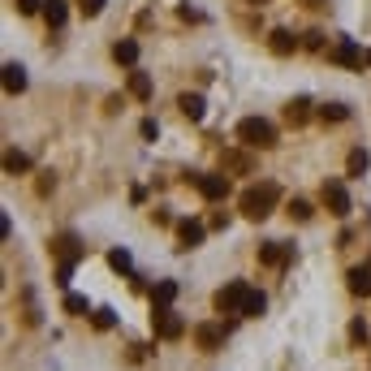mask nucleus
<instances>
[{"instance_id": "nucleus-1", "label": "nucleus", "mask_w": 371, "mask_h": 371, "mask_svg": "<svg viewBox=\"0 0 371 371\" xmlns=\"http://www.w3.org/2000/svg\"><path fill=\"white\" fill-rule=\"evenodd\" d=\"M277 203H281V186L277 182H259V186L242 190L237 212L246 216V220H264V216H272V207H277Z\"/></svg>"}, {"instance_id": "nucleus-2", "label": "nucleus", "mask_w": 371, "mask_h": 371, "mask_svg": "<svg viewBox=\"0 0 371 371\" xmlns=\"http://www.w3.org/2000/svg\"><path fill=\"white\" fill-rule=\"evenodd\" d=\"M237 138H242V147H251V151H268V147H277V125L264 121V117H242Z\"/></svg>"}, {"instance_id": "nucleus-3", "label": "nucleus", "mask_w": 371, "mask_h": 371, "mask_svg": "<svg viewBox=\"0 0 371 371\" xmlns=\"http://www.w3.org/2000/svg\"><path fill=\"white\" fill-rule=\"evenodd\" d=\"M246 298H251V285L246 281H229L224 289H216V311L220 315H242V306H246Z\"/></svg>"}, {"instance_id": "nucleus-4", "label": "nucleus", "mask_w": 371, "mask_h": 371, "mask_svg": "<svg viewBox=\"0 0 371 371\" xmlns=\"http://www.w3.org/2000/svg\"><path fill=\"white\" fill-rule=\"evenodd\" d=\"M319 199H324V207H328L332 216H341V220L350 216V190H346L341 177H328L324 190H319Z\"/></svg>"}, {"instance_id": "nucleus-5", "label": "nucleus", "mask_w": 371, "mask_h": 371, "mask_svg": "<svg viewBox=\"0 0 371 371\" xmlns=\"http://www.w3.org/2000/svg\"><path fill=\"white\" fill-rule=\"evenodd\" d=\"M328 61H332V65H346V70H363V65H367V52H363L354 39H337L332 52H328Z\"/></svg>"}, {"instance_id": "nucleus-6", "label": "nucleus", "mask_w": 371, "mask_h": 371, "mask_svg": "<svg viewBox=\"0 0 371 371\" xmlns=\"http://www.w3.org/2000/svg\"><path fill=\"white\" fill-rule=\"evenodd\" d=\"M151 332L160 337V341H177V337L186 332V319L177 315V311H156L151 315Z\"/></svg>"}, {"instance_id": "nucleus-7", "label": "nucleus", "mask_w": 371, "mask_h": 371, "mask_svg": "<svg viewBox=\"0 0 371 371\" xmlns=\"http://www.w3.org/2000/svg\"><path fill=\"white\" fill-rule=\"evenodd\" d=\"M190 182L199 186V195L207 203H216V199L229 195V177H220V173H190Z\"/></svg>"}, {"instance_id": "nucleus-8", "label": "nucleus", "mask_w": 371, "mask_h": 371, "mask_svg": "<svg viewBox=\"0 0 371 371\" xmlns=\"http://www.w3.org/2000/svg\"><path fill=\"white\" fill-rule=\"evenodd\" d=\"M47 246H52V255H56L61 264H78V259L87 255V251H83V242H78L74 233H56L52 242H47Z\"/></svg>"}, {"instance_id": "nucleus-9", "label": "nucleus", "mask_w": 371, "mask_h": 371, "mask_svg": "<svg viewBox=\"0 0 371 371\" xmlns=\"http://www.w3.org/2000/svg\"><path fill=\"white\" fill-rule=\"evenodd\" d=\"M203 237H207L203 220H182L177 224V251H195V246H203Z\"/></svg>"}, {"instance_id": "nucleus-10", "label": "nucleus", "mask_w": 371, "mask_h": 371, "mask_svg": "<svg viewBox=\"0 0 371 371\" xmlns=\"http://www.w3.org/2000/svg\"><path fill=\"white\" fill-rule=\"evenodd\" d=\"M195 346H199L203 354H216V350L224 346V324H199V328H195Z\"/></svg>"}, {"instance_id": "nucleus-11", "label": "nucleus", "mask_w": 371, "mask_h": 371, "mask_svg": "<svg viewBox=\"0 0 371 371\" xmlns=\"http://www.w3.org/2000/svg\"><path fill=\"white\" fill-rule=\"evenodd\" d=\"M289 259H294V246H285V242H264L259 246V264L268 268H285Z\"/></svg>"}, {"instance_id": "nucleus-12", "label": "nucleus", "mask_w": 371, "mask_h": 371, "mask_svg": "<svg viewBox=\"0 0 371 371\" xmlns=\"http://www.w3.org/2000/svg\"><path fill=\"white\" fill-rule=\"evenodd\" d=\"M311 117H315V104L306 100V95H294V100L285 104V121H289V125H306Z\"/></svg>"}, {"instance_id": "nucleus-13", "label": "nucleus", "mask_w": 371, "mask_h": 371, "mask_svg": "<svg viewBox=\"0 0 371 371\" xmlns=\"http://www.w3.org/2000/svg\"><path fill=\"white\" fill-rule=\"evenodd\" d=\"M177 302V281H156L151 289V311H173Z\"/></svg>"}, {"instance_id": "nucleus-14", "label": "nucleus", "mask_w": 371, "mask_h": 371, "mask_svg": "<svg viewBox=\"0 0 371 371\" xmlns=\"http://www.w3.org/2000/svg\"><path fill=\"white\" fill-rule=\"evenodd\" d=\"M346 285H350L354 298H371V264L367 268H350L346 272Z\"/></svg>"}, {"instance_id": "nucleus-15", "label": "nucleus", "mask_w": 371, "mask_h": 371, "mask_svg": "<svg viewBox=\"0 0 371 371\" xmlns=\"http://www.w3.org/2000/svg\"><path fill=\"white\" fill-rule=\"evenodd\" d=\"M112 61L117 65H138V39H117L112 43Z\"/></svg>"}, {"instance_id": "nucleus-16", "label": "nucleus", "mask_w": 371, "mask_h": 371, "mask_svg": "<svg viewBox=\"0 0 371 371\" xmlns=\"http://www.w3.org/2000/svg\"><path fill=\"white\" fill-rule=\"evenodd\" d=\"M177 108H182L190 121H203V112H207V104H203V95H199V91H186L182 100H177Z\"/></svg>"}, {"instance_id": "nucleus-17", "label": "nucleus", "mask_w": 371, "mask_h": 371, "mask_svg": "<svg viewBox=\"0 0 371 371\" xmlns=\"http://www.w3.org/2000/svg\"><path fill=\"white\" fill-rule=\"evenodd\" d=\"M65 18H70V5H65V0H43V22L47 26H65Z\"/></svg>"}, {"instance_id": "nucleus-18", "label": "nucleus", "mask_w": 371, "mask_h": 371, "mask_svg": "<svg viewBox=\"0 0 371 371\" xmlns=\"http://www.w3.org/2000/svg\"><path fill=\"white\" fill-rule=\"evenodd\" d=\"M5 91L9 95H22L26 91V70L18 65V61H9V65H5Z\"/></svg>"}, {"instance_id": "nucleus-19", "label": "nucleus", "mask_w": 371, "mask_h": 371, "mask_svg": "<svg viewBox=\"0 0 371 371\" xmlns=\"http://www.w3.org/2000/svg\"><path fill=\"white\" fill-rule=\"evenodd\" d=\"M268 47H272L277 56H289V52H298V39L289 35V30H272V35H268Z\"/></svg>"}, {"instance_id": "nucleus-20", "label": "nucleus", "mask_w": 371, "mask_h": 371, "mask_svg": "<svg viewBox=\"0 0 371 371\" xmlns=\"http://www.w3.org/2000/svg\"><path fill=\"white\" fill-rule=\"evenodd\" d=\"M371 169V156H367V147H354L350 151V160H346V177H363Z\"/></svg>"}, {"instance_id": "nucleus-21", "label": "nucleus", "mask_w": 371, "mask_h": 371, "mask_svg": "<svg viewBox=\"0 0 371 371\" xmlns=\"http://www.w3.org/2000/svg\"><path fill=\"white\" fill-rule=\"evenodd\" d=\"M130 95H134V100H142V104H147V100H151V74L134 70V74H130Z\"/></svg>"}, {"instance_id": "nucleus-22", "label": "nucleus", "mask_w": 371, "mask_h": 371, "mask_svg": "<svg viewBox=\"0 0 371 371\" xmlns=\"http://www.w3.org/2000/svg\"><path fill=\"white\" fill-rule=\"evenodd\" d=\"M26 169H30V156L18 151V147H9V151H5V173L18 177V173H26Z\"/></svg>"}, {"instance_id": "nucleus-23", "label": "nucleus", "mask_w": 371, "mask_h": 371, "mask_svg": "<svg viewBox=\"0 0 371 371\" xmlns=\"http://www.w3.org/2000/svg\"><path fill=\"white\" fill-rule=\"evenodd\" d=\"M268 311V298L259 294V289H251V298H246V306H242V319H259Z\"/></svg>"}, {"instance_id": "nucleus-24", "label": "nucleus", "mask_w": 371, "mask_h": 371, "mask_svg": "<svg viewBox=\"0 0 371 371\" xmlns=\"http://www.w3.org/2000/svg\"><path fill=\"white\" fill-rule=\"evenodd\" d=\"M220 165L233 169V173H251V156H242V151H220Z\"/></svg>"}, {"instance_id": "nucleus-25", "label": "nucleus", "mask_w": 371, "mask_h": 371, "mask_svg": "<svg viewBox=\"0 0 371 371\" xmlns=\"http://www.w3.org/2000/svg\"><path fill=\"white\" fill-rule=\"evenodd\" d=\"M108 264L117 268V272H134V259H130V251H125V246H112L108 251Z\"/></svg>"}, {"instance_id": "nucleus-26", "label": "nucleus", "mask_w": 371, "mask_h": 371, "mask_svg": "<svg viewBox=\"0 0 371 371\" xmlns=\"http://www.w3.org/2000/svg\"><path fill=\"white\" fill-rule=\"evenodd\" d=\"M65 311L70 315H91V302L83 294H65Z\"/></svg>"}, {"instance_id": "nucleus-27", "label": "nucleus", "mask_w": 371, "mask_h": 371, "mask_svg": "<svg viewBox=\"0 0 371 371\" xmlns=\"http://www.w3.org/2000/svg\"><path fill=\"white\" fill-rule=\"evenodd\" d=\"M346 117H350L346 104H324V108H319V121H346Z\"/></svg>"}, {"instance_id": "nucleus-28", "label": "nucleus", "mask_w": 371, "mask_h": 371, "mask_svg": "<svg viewBox=\"0 0 371 371\" xmlns=\"http://www.w3.org/2000/svg\"><path fill=\"white\" fill-rule=\"evenodd\" d=\"M289 216H294V220H311L315 212H311V203H306V199H289Z\"/></svg>"}, {"instance_id": "nucleus-29", "label": "nucleus", "mask_w": 371, "mask_h": 371, "mask_svg": "<svg viewBox=\"0 0 371 371\" xmlns=\"http://www.w3.org/2000/svg\"><path fill=\"white\" fill-rule=\"evenodd\" d=\"M104 5H108V0H78V13H83V18H100Z\"/></svg>"}, {"instance_id": "nucleus-30", "label": "nucleus", "mask_w": 371, "mask_h": 371, "mask_svg": "<svg viewBox=\"0 0 371 371\" xmlns=\"http://www.w3.org/2000/svg\"><path fill=\"white\" fill-rule=\"evenodd\" d=\"M117 324V311H112V306H100V311H95V328H112Z\"/></svg>"}, {"instance_id": "nucleus-31", "label": "nucleus", "mask_w": 371, "mask_h": 371, "mask_svg": "<svg viewBox=\"0 0 371 371\" xmlns=\"http://www.w3.org/2000/svg\"><path fill=\"white\" fill-rule=\"evenodd\" d=\"M13 5H18L22 18H30V13H43V0H13Z\"/></svg>"}, {"instance_id": "nucleus-32", "label": "nucleus", "mask_w": 371, "mask_h": 371, "mask_svg": "<svg viewBox=\"0 0 371 371\" xmlns=\"http://www.w3.org/2000/svg\"><path fill=\"white\" fill-rule=\"evenodd\" d=\"M367 337H371V332H367V324H363V319H354V324H350V341H354V346H363Z\"/></svg>"}, {"instance_id": "nucleus-33", "label": "nucleus", "mask_w": 371, "mask_h": 371, "mask_svg": "<svg viewBox=\"0 0 371 371\" xmlns=\"http://www.w3.org/2000/svg\"><path fill=\"white\" fill-rule=\"evenodd\" d=\"M138 134H142V138L151 142V138L160 134V121H156V117H142V125H138Z\"/></svg>"}, {"instance_id": "nucleus-34", "label": "nucleus", "mask_w": 371, "mask_h": 371, "mask_svg": "<svg viewBox=\"0 0 371 371\" xmlns=\"http://www.w3.org/2000/svg\"><path fill=\"white\" fill-rule=\"evenodd\" d=\"M39 195H52V190H56V173H39Z\"/></svg>"}, {"instance_id": "nucleus-35", "label": "nucleus", "mask_w": 371, "mask_h": 371, "mask_svg": "<svg viewBox=\"0 0 371 371\" xmlns=\"http://www.w3.org/2000/svg\"><path fill=\"white\" fill-rule=\"evenodd\" d=\"M70 277H74V264H61V268H56V285L65 289V285H70Z\"/></svg>"}, {"instance_id": "nucleus-36", "label": "nucleus", "mask_w": 371, "mask_h": 371, "mask_svg": "<svg viewBox=\"0 0 371 371\" xmlns=\"http://www.w3.org/2000/svg\"><path fill=\"white\" fill-rule=\"evenodd\" d=\"M306 47H311V52H319V47H324V35H319V30H311V35H306Z\"/></svg>"}, {"instance_id": "nucleus-37", "label": "nucleus", "mask_w": 371, "mask_h": 371, "mask_svg": "<svg viewBox=\"0 0 371 371\" xmlns=\"http://www.w3.org/2000/svg\"><path fill=\"white\" fill-rule=\"evenodd\" d=\"M367 65H371V47H367Z\"/></svg>"}, {"instance_id": "nucleus-38", "label": "nucleus", "mask_w": 371, "mask_h": 371, "mask_svg": "<svg viewBox=\"0 0 371 371\" xmlns=\"http://www.w3.org/2000/svg\"><path fill=\"white\" fill-rule=\"evenodd\" d=\"M251 5H264V0H251Z\"/></svg>"}]
</instances>
